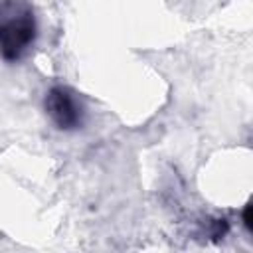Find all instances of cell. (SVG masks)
Wrapping results in <instances>:
<instances>
[{"instance_id": "6da1fadb", "label": "cell", "mask_w": 253, "mask_h": 253, "mask_svg": "<svg viewBox=\"0 0 253 253\" xmlns=\"http://www.w3.org/2000/svg\"><path fill=\"white\" fill-rule=\"evenodd\" d=\"M36 36V24L30 12L14 16L0 24V53L8 61H16L28 49Z\"/></svg>"}, {"instance_id": "7a4b0ae2", "label": "cell", "mask_w": 253, "mask_h": 253, "mask_svg": "<svg viewBox=\"0 0 253 253\" xmlns=\"http://www.w3.org/2000/svg\"><path fill=\"white\" fill-rule=\"evenodd\" d=\"M45 111L59 128H77L81 125V105L67 87H51L45 97Z\"/></svg>"}, {"instance_id": "3957f363", "label": "cell", "mask_w": 253, "mask_h": 253, "mask_svg": "<svg viewBox=\"0 0 253 253\" xmlns=\"http://www.w3.org/2000/svg\"><path fill=\"white\" fill-rule=\"evenodd\" d=\"M243 221H245L247 227H251V206H249V204H247L245 210H243Z\"/></svg>"}]
</instances>
